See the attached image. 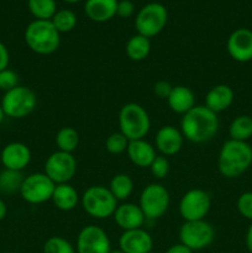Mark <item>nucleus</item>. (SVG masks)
<instances>
[{
  "label": "nucleus",
  "mask_w": 252,
  "mask_h": 253,
  "mask_svg": "<svg viewBox=\"0 0 252 253\" xmlns=\"http://www.w3.org/2000/svg\"><path fill=\"white\" fill-rule=\"evenodd\" d=\"M63 1L68 2V4H74V2H78V1H81V0H63Z\"/></svg>",
  "instance_id": "37998d69"
},
{
  "label": "nucleus",
  "mask_w": 252,
  "mask_h": 253,
  "mask_svg": "<svg viewBox=\"0 0 252 253\" xmlns=\"http://www.w3.org/2000/svg\"><path fill=\"white\" fill-rule=\"evenodd\" d=\"M211 207V198L203 189H190L179 202V214L184 221L204 220Z\"/></svg>",
  "instance_id": "f8f14e48"
},
{
  "label": "nucleus",
  "mask_w": 252,
  "mask_h": 253,
  "mask_svg": "<svg viewBox=\"0 0 252 253\" xmlns=\"http://www.w3.org/2000/svg\"><path fill=\"white\" fill-rule=\"evenodd\" d=\"M110 253H125V252H123L120 249H119V250H114V251H113V250H111Z\"/></svg>",
  "instance_id": "c03bdc74"
},
{
  "label": "nucleus",
  "mask_w": 252,
  "mask_h": 253,
  "mask_svg": "<svg viewBox=\"0 0 252 253\" xmlns=\"http://www.w3.org/2000/svg\"><path fill=\"white\" fill-rule=\"evenodd\" d=\"M215 240V229L204 220L184 221L179 229V241L188 249L200 251L209 247Z\"/></svg>",
  "instance_id": "6e6552de"
},
{
  "label": "nucleus",
  "mask_w": 252,
  "mask_h": 253,
  "mask_svg": "<svg viewBox=\"0 0 252 253\" xmlns=\"http://www.w3.org/2000/svg\"><path fill=\"white\" fill-rule=\"evenodd\" d=\"M151 174L156 179H165L167 178L168 173H169V161L165 156H156L155 160L152 161L150 167Z\"/></svg>",
  "instance_id": "473e14b6"
},
{
  "label": "nucleus",
  "mask_w": 252,
  "mask_h": 253,
  "mask_svg": "<svg viewBox=\"0 0 252 253\" xmlns=\"http://www.w3.org/2000/svg\"><path fill=\"white\" fill-rule=\"evenodd\" d=\"M25 177L20 170L4 169L0 172V192L6 194L20 192Z\"/></svg>",
  "instance_id": "c85d7f7f"
},
{
  "label": "nucleus",
  "mask_w": 252,
  "mask_h": 253,
  "mask_svg": "<svg viewBox=\"0 0 252 253\" xmlns=\"http://www.w3.org/2000/svg\"><path fill=\"white\" fill-rule=\"evenodd\" d=\"M173 85H170V83L166 81H158L156 82L155 85H153V93L156 96H158L160 99H166L169 96L170 91H172Z\"/></svg>",
  "instance_id": "e433bc0d"
},
{
  "label": "nucleus",
  "mask_w": 252,
  "mask_h": 253,
  "mask_svg": "<svg viewBox=\"0 0 252 253\" xmlns=\"http://www.w3.org/2000/svg\"><path fill=\"white\" fill-rule=\"evenodd\" d=\"M27 6L35 20H51L57 12L56 0H27Z\"/></svg>",
  "instance_id": "cd10ccee"
},
{
  "label": "nucleus",
  "mask_w": 252,
  "mask_h": 253,
  "mask_svg": "<svg viewBox=\"0 0 252 253\" xmlns=\"http://www.w3.org/2000/svg\"><path fill=\"white\" fill-rule=\"evenodd\" d=\"M51 22L59 34H67L77 26L78 19H77V15L74 14V11L69 9H62L57 10V12L51 19Z\"/></svg>",
  "instance_id": "c756f323"
},
{
  "label": "nucleus",
  "mask_w": 252,
  "mask_h": 253,
  "mask_svg": "<svg viewBox=\"0 0 252 253\" xmlns=\"http://www.w3.org/2000/svg\"><path fill=\"white\" fill-rule=\"evenodd\" d=\"M82 207L89 216L98 220L113 216L118 208V200L114 198L109 188L103 185H91L81 198Z\"/></svg>",
  "instance_id": "39448f33"
},
{
  "label": "nucleus",
  "mask_w": 252,
  "mask_h": 253,
  "mask_svg": "<svg viewBox=\"0 0 252 253\" xmlns=\"http://www.w3.org/2000/svg\"><path fill=\"white\" fill-rule=\"evenodd\" d=\"M113 217L116 225L124 231L141 229L146 221L140 205L133 203H123L121 205H118Z\"/></svg>",
  "instance_id": "a211bd4d"
},
{
  "label": "nucleus",
  "mask_w": 252,
  "mask_h": 253,
  "mask_svg": "<svg viewBox=\"0 0 252 253\" xmlns=\"http://www.w3.org/2000/svg\"><path fill=\"white\" fill-rule=\"evenodd\" d=\"M56 184L43 173H32L25 177L20 194L29 204H43L52 199Z\"/></svg>",
  "instance_id": "9d476101"
},
{
  "label": "nucleus",
  "mask_w": 252,
  "mask_h": 253,
  "mask_svg": "<svg viewBox=\"0 0 252 253\" xmlns=\"http://www.w3.org/2000/svg\"><path fill=\"white\" fill-rule=\"evenodd\" d=\"M109 190L118 202H125L132 194L133 182L130 175L125 174V173H119L111 178Z\"/></svg>",
  "instance_id": "393cba45"
},
{
  "label": "nucleus",
  "mask_w": 252,
  "mask_h": 253,
  "mask_svg": "<svg viewBox=\"0 0 252 253\" xmlns=\"http://www.w3.org/2000/svg\"><path fill=\"white\" fill-rule=\"evenodd\" d=\"M119 127L128 141L142 140L151 128L148 113L140 104H125L119 113Z\"/></svg>",
  "instance_id": "20e7f679"
},
{
  "label": "nucleus",
  "mask_w": 252,
  "mask_h": 253,
  "mask_svg": "<svg viewBox=\"0 0 252 253\" xmlns=\"http://www.w3.org/2000/svg\"><path fill=\"white\" fill-rule=\"evenodd\" d=\"M4 253H11V252H4Z\"/></svg>",
  "instance_id": "a18cd8bd"
},
{
  "label": "nucleus",
  "mask_w": 252,
  "mask_h": 253,
  "mask_svg": "<svg viewBox=\"0 0 252 253\" xmlns=\"http://www.w3.org/2000/svg\"><path fill=\"white\" fill-rule=\"evenodd\" d=\"M130 141L125 137V135L119 131V132H114L109 135V137L105 141V150L111 155H121V153L126 152L127 146Z\"/></svg>",
  "instance_id": "2f4dec72"
},
{
  "label": "nucleus",
  "mask_w": 252,
  "mask_h": 253,
  "mask_svg": "<svg viewBox=\"0 0 252 253\" xmlns=\"http://www.w3.org/2000/svg\"><path fill=\"white\" fill-rule=\"evenodd\" d=\"M10 62V54L7 51L6 46L0 41V71L2 69H6L9 67Z\"/></svg>",
  "instance_id": "4c0bfd02"
},
{
  "label": "nucleus",
  "mask_w": 252,
  "mask_h": 253,
  "mask_svg": "<svg viewBox=\"0 0 252 253\" xmlns=\"http://www.w3.org/2000/svg\"><path fill=\"white\" fill-rule=\"evenodd\" d=\"M6 214H7L6 204H5L4 200L0 199V221H1V220H4L5 217H6Z\"/></svg>",
  "instance_id": "a19ab883"
},
{
  "label": "nucleus",
  "mask_w": 252,
  "mask_h": 253,
  "mask_svg": "<svg viewBox=\"0 0 252 253\" xmlns=\"http://www.w3.org/2000/svg\"><path fill=\"white\" fill-rule=\"evenodd\" d=\"M120 250L125 253H148L153 249L152 236L141 229L124 231L119 239Z\"/></svg>",
  "instance_id": "f3484780"
},
{
  "label": "nucleus",
  "mask_w": 252,
  "mask_h": 253,
  "mask_svg": "<svg viewBox=\"0 0 252 253\" xmlns=\"http://www.w3.org/2000/svg\"><path fill=\"white\" fill-rule=\"evenodd\" d=\"M119 0H86L84 12L94 22H106L116 15Z\"/></svg>",
  "instance_id": "412c9836"
},
{
  "label": "nucleus",
  "mask_w": 252,
  "mask_h": 253,
  "mask_svg": "<svg viewBox=\"0 0 252 253\" xmlns=\"http://www.w3.org/2000/svg\"><path fill=\"white\" fill-rule=\"evenodd\" d=\"M31 151L25 143L11 142L7 143L0 153V161L5 169L22 170L31 162Z\"/></svg>",
  "instance_id": "2eb2a0df"
},
{
  "label": "nucleus",
  "mask_w": 252,
  "mask_h": 253,
  "mask_svg": "<svg viewBox=\"0 0 252 253\" xmlns=\"http://www.w3.org/2000/svg\"><path fill=\"white\" fill-rule=\"evenodd\" d=\"M126 54L131 61L141 62L148 57L151 52L150 39L142 36V35H135L130 37L125 47Z\"/></svg>",
  "instance_id": "b1692460"
},
{
  "label": "nucleus",
  "mask_w": 252,
  "mask_h": 253,
  "mask_svg": "<svg viewBox=\"0 0 252 253\" xmlns=\"http://www.w3.org/2000/svg\"><path fill=\"white\" fill-rule=\"evenodd\" d=\"M235 94L231 86L226 84H217L208 91L205 96V106L215 114L227 110L234 103Z\"/></svg>",
  "instance_id": "6ab92c4d"
},
{
  "label": "nucleus",
  "mask_w": 252,
  "mask_h": 253,
  "mask_svg": "<svg viewBox=\"0 0 252 253\" xmlns=\"http://www.w3.org/2000/svg\"><path fill=\"white\" fill-rule=\"evenodd\" d=\"M17 85H19V76L16 72L9 68L0 71V90L6 93Z\"/></svg>",
  "instance_id": "72a5a7b5"
},
{
  "label": "nucleus",
  "mask_w": 252,
  "mask_h": 253,
  "mask_svg": "<svg viewBox=\"0 0 252 253\" xmlns=\"http://www.w3.org/2000/svg\"><path fill=\"white\" fill-rule=\"evenodd\" d=\"M76 251L77 253H110V239L101 227L88 225L79 231Z\"/></svg>",
  "instance_id": "ddd939ff"
},
{
  "label": "nucleus",
  "mask_w": 252,
  "mask_h": 253,
  "mask_svg": "<svg viewBox=\"0 0 252 253\" xmlns=\"http://www.w3.org/2000/svg\"><path fill=\"white\" fill-rule=\"evenodd\" d=\"M237 210L247 220L252 221V192L242 193L237 199Z\"/></svg>",
  "instance_id": "f704fd0d"
},
{
  "label": "nucleus",
  "mask_w": 252,
  "mask_h": 253,
  "mask_svg": "<svg viewBox=\"0 0 252 253\" xmlns=\"http://www.w3.org/2000/svg\"><path fill=\"white\" fill-rule=\"evenodd\" d=\"M246 247L249 250L250 253H252V224L250 225L249 230H247V234H246Z\"/></svg>",
  "instance_id": "ea45409f"
},
{
  "label": "nucleus",
  "mask_w": 252,
  "mask_h": 253,
  "mask_svg": "<svg viewBox=\"0 0 252 253\" xmlns=\"http://www.w3.org/2000/svg\"><path fill=\"white\" fill-rule=\"evenodd\" d=\"M167 103L173 113L184 115L195 106V95L188 86L175 85L167 98Z\"/></svg>",
  "instance_id": "4be33fe9"
},
{
  "label": "nucleus",
  "mask_w": 252,
  "mask_h": 253,
  "mask_svg": "<svg viewBox=\"0 0 252 253\" xmlns=\"http://www.w3.org/2000/svg\"><path fill=\"white\" fill-rule=\"evenodd\" d=\"M183 142H184V136L182 131L175 128L174 126H162L156 133L155 147L165 157L177 155L182 150Z\"/></svg>",
  "instance_id": "dca6fc26"
},
{
  "label": "nucleus",
  "mask_w": 252,
  "mask_h": 253,
  "mask_svg": "<svg viewBox=\"0 0 252 253\" xmlns=\"http://www.w3.org/2000/svg\"><path fill=\"white\" fill-rule=\"evenodd\" d=\"M252 165V147L249 142L227 140L221 146L217 158V168L222 177L237 178Z\"/></svg>",
  "instance_id": "f03ea898"
},
{
  "label": "nucleus",
  "mask_w": 252,
  "mask_h": 253,
  "mask_svg": "<svg viewBox=\"0 0 252 253\" xmlns=\"http://www.w3.org/2000/svg\"><path fill=\"white\" fill-rule=\"evenodd\" d=\"M135 12V5L131 0H120L118 1V7H116V15L123 19L131 17Z\"/></svg>",
  "instance_id": "c9c22d12"
},
{
  "label": "nucleus",
  "mask_w": 252,
  "mask_h": 253,
  "mask_svg": "<svg viewBox=\"0 0 252 253\" xmlns=\"http://www.w3.org/2000/svg\"><path fill=\"white\" fill-rule=\"evenodd\" d=\"M170 197L166 187L158 183L148 184L140 195V208L146 220H157L167 212Z\"/></svg>",
  "instance_id": "1a4fd4ad"
},
{
  "label": "nucleus",
  "mask_w": 252,
  "mask_h": 253,
  "mask_svg": "<svg viewBox=\"0 0 252 253\" xmlns=\"http://www.w3.org/2000/svg\"><path fill=\"white\" fill-rule=\"evenodd\" d=\"M79 140L81 137H79L78 131L69 126L62 127L56 135L57 147H58V151H63V152L73 153L78 148Z\"/></svg>",
  "instance_id": "bb28decb"
},
{
  "label": "nucleus",
  "mask_w": 252,
  "mask_h": 253,
  "mask_svg": "<svg viewBox=\"0 0 252 253\" xmlns=\"http://www.w3.org/2000/svg\"><path fill=\"white\" fill-rule=\"evenodd\" d=\"M148 253H153V252H152V251H151V252H148Z\"/></svg>",
  "instance_id": "49530a36"
},
{
  "label": "nucleus",
  "mask_w": 252,
  "mask_h": 253,
  "mask_svg": "<svg viewBox=\"0 0 252 253\" xmlns=\"http://www.w3.org/2000/svg\"><path fill=\"white\" fill-rule=\"evenodd\" d=\"M231 140L247 142L252 137V118L249 115H240L231 121L229 127Z\"/></svg>",
  "instance_id": "a878e982"
},
{
  "label": "nucleus",
  "mask_w": 252,
  "mask_h": 253,
  "mask_svg": "<svg viewBox=\"0 0 252 253\" xmlns=\"http://www.w3.org/2000/svg\"><path fill=\"white\" fill-rule=\"evenodd\" d=\"M0 105L5 116L11 119H22L35 110L37 105V96L27 86L17 85L4 93Z\"/></svg>",
  "instance_id": "423d86ee"
},
{
  "label": "nucleus",
  "mask_w": 252,
  "mask_h": 253,
  "mask_svg": "<svg viewBox=\"0 0 252 253\" xmlns=\"http://www.w3.org/2000/svg\"><path fill=\"white\" fill-rule=\"evenodd\" d=\"M4 118H5V114H4V111H2L1 105H0V125H1V123H2V120H4Z\"/></svg>",
  "instance_id": "79ce46f5"
},
{
  "label": "nucleus",
  "mask_w": 252,
  "mask_h": 253,
  "mask_svg": "<svg viewBox=\"0 0 252 253\" xmlns=\"http://www.w3.org/2000/svg\"><path fill=\"white\" fill-rule=\"evenodd\" d=\"M76 173L77 161L73 153L56 151L49 155L44 163V174L56 185L69 183Z\"/></svg>",
  "instance_id": "9b49d317"
},
{
  "label": "nucleus",
  "mask_w": 252,
  "mask_h": 253,
  "mask_svg": "<svg viewBox=\"0 0 252 253\" xmlns=\"http://www.w3.org/2000/svg\"><path fill=\"white\" fill-rule=\"evenodd\" d=\"M128 158L131 162L140 168L150 167L152 161L156 158V148L150 142L142 138V140L130 141L127 146Z\"/></svg>",
  "instance_id": "aec40b11"
},
{
  "label": "nucleus",
  "mask_w": 252,
  "mask_h": 253,
  "mask_svg": "<svg viewBox=\"0 0 252 253\" xmlns=\"http://www.w3.org/2000/svg\"><path fill=\"white\" fill-rule=\"evenodd\" d=\"M166 253H193V251L190 249H188L187 246H184L183 244H177L170 246L169 249L166 251Z\"/></svg>",
  "instance_id": "58836bf2"
},
{
  "label": "nucleus",
  "mask_w": 252,
  "mask_h": 253,
  "mask_svg": "<svg viewBox=\"0 0 252 253\" xmlns=\"http://www.w3.org/2000/svg\"><path fill=\"white\" fill-rule=\"evenodd\" d=\"M43 253H77L73 245L61 236H52L44 242Z\"/></svg>",
  "instance_id": "7c9ffc66"
},
{
  "label": "nucleus",
  "mask_w": 252,
  "mask_h": 253,
  "mask_svg": "<svg viewBox=\"0 0 252 253\" xmlns=\"http://www.w3.org/2000/svg\"><path fill=\"white\" fill-rule=\"evenodd\" d=\"M51 200L57 209L62 211H72L77 208L81 198L76 188L72 187L69 183H66L56 185Z\"/></svg>",
  "instance_id": "5701e85b"
},
{
  "label": "nucleus",
  "mask_w": 252,
  "mask_h": 253,
  "mask_svg": "<svg viewBox=\"0 0 252 253\" xmlns=\"http://www.w3.org/2000/svg\"><path fill=\"white\" fill-rule=\"evenodd\" d=\"M25 42L37 54H52L61 44V34L51 20H34L25 30Z\"/></svg>",
  "instance_id": "7ed1b4c3"
},
{
  "label": "nucleus",
  "mask_w": 252,
  "mask_h": 253,
  "mask_svg": "<svg viewBox=\"0 0 252 253\" xmlns=\"http://www.w3.org/2000/svg\"><path fill=\"white\" fill-rule=\"evenodd\" d=\"M226 48L230 57L240 63L252 61V31L249 29H237L229 36Z\"/></svg>",
  "instance_id": "4468645a"
},
{
  "label": "nucleus",
  "mask_w": 252,
  "mask_h": 253,
  "mask_svg": "<svg viewBox=\"0 0 252 253\" xmlns=\"http://www.w3.org/2000/svg\"><path fill=\"white\" fill-rule=\"evenodd\" d=\"M168 21V11L160 2H148L140 9L135 19L138 35L151 39L163 31Z\"/></svg>",
  "instance_id": "0eeeda50"
},
{
  "label": "nucleus",
  "mask_w": 252,
  "mask_h": 253,
  "mask_svg": "<svg viewBox=\"0 0 252 253\" xmlns=\"http://www.w3.org/2000/svg\"><path fill=\"white\" fill-rule=\"evenodd\" d=\"M180 131L185 140L193 143L209 142L219 131L217 114L205 105H195L192 110L183 115Z\"/></svg>",
  "instance_id": "f257e3e1"
}]
</instances>
